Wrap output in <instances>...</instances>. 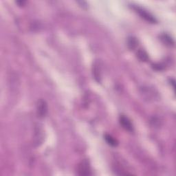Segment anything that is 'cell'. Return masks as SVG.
Returning a JSON list of instances; mask_svg holds the SVG:
<instances>
[{"label": "cell", "instance_id": "obj_1", "mask_svg": "<svg viewBox=\"0 0 176 176\" xmlns=\"http://www.w3.org/2000/svg\"><path fill=\"white\" fill-rule=\"evenodd\" d=\"M77 173L79 175H91L92 174L91 172V169L90 166L89 162L87 160H84L83 161L80 162L78 165L77 168Z\"/></svg>", "mask_w": 176, "mask_h": 176}, {"label": "cell", "instance_id": "obj_2", "mask_svg": "<svg viewBox=\"0 0 176 176\" xmlns=\"http://www.w3.org/2000/svg\"><path fill=\"white\" fill-rule=\"evenodd\" d=\"M48 104L43 99H40L37 102V113L38 117H39L40 119H43L47 115L48 113Z\"/></svg>", "mask_w": 176, "mask_h": 176}, {"label": "cell", "instance_id": "obj_3", "mask_svg": "<svg viewBox=\"0 0 176 176\" xmlns=\"http://www.w3.org/2000/svg\"><path fill=\"white\" fill-rule=\"evenodd\" d=\"M135 10L138 13V14L141 16L142 18H144L147 21L151 22V23H156V19H155L154 17H153L150 13H148L147 11H146L143 8L138 7V6H134L133 7Z\"/></svg>", "mask_w": 176, "mask_h": 176}, {"label": "cell", "instance_id": "obj_4", "mask_svg": "<svg viewBox=\"0 0 176 176\" xmlns=\"http://www.w3.org/2000/svg\"><path fill=\"white\" fill-rule=\"evenodd\" d=\"M119 122L120 124H121L122 127H123L126 131L129 132H133V127L131 122L127 117L125 116L124 115H121L119 118Z\"/></svg>", "mask_w": 176, "mask_h": 176}, {"label": "cell", "instance_id": "obj_5", "mask_svg": "<svg viewBox=\"0 0 176 176\" xmlns=\"http://www.w3.org/2000/svg\"><path fill=\"white\" fill-rule=\"evenodd\" d=\"M43 140V131L39 126H37L35 130L34 142L36 146H39Z\"/></svg>", "mask_w": 176, "mask_h": 176}, {"label": "cell", "instance_id": "obj_6", "mask_svg": "<svg viewBox=\"0 0 176 176\" xmlns=\"http://www.w3.org/2000/svg\"><path fill=\"white\" fill-rule=\"evenodd\" d=\"M105 140L108 142V144H110L111 147H117L118 144H119V142L117 141V140L115 139L114 138L110 135L106 134L105 135Z\"/></svg>", "mask_w": 176, "mask_h": 176}, {"label": "cell", "instance_id": "obj_7", "mask_svg": "<svg viewBox=\"0 0 176 176\" xmlns=\"http://www.w3.org/2000/svg\"><path fill=\"white\" fill-rule=\"evenodd\" d=\"M127 46L130 50H134L138 46V41L135 37H131L127 39Z\"/></svg>", "mask_w": 176, "mask_h": 176}, {"label": "cell", "instance_id": "obj_8", "mask_svg": "<svg viewBox=\"0 0 176 176\" xmlns=\"http://www.w3.org/2000/svg\"><path fill=\"white\" fill-rule=\"evenodd\" d=\"M161 39L162 40V41L164 42V43L166 44V45L169 46H173L174 44V41H173L172 38H171L170 36H169L168 35L164 34L161 36Z\"/></svg>", "mask_w": 176, "mask_h": 176}, {"label": "cell", "instance_id": "obj_9", "mask_svg": "<svg viewBox=\"0 0 176 176\" xmlns=\"http://www.w3.org/2000/svg\"><path fill=\"white\" fill-rule=\"evenodd\" d=\"M138 57L141 61H147L149 59L148 54H147V52L143 50H140L137 53Z\"/></svg>", "mask_w": 176, "mask_h": 176}, {"label": "cell", "instance_id": "obj_10", "mask_svg": "<svg viewBox=\"0 0 176 176\" xmlns=\"http://www.w3.org/2000/svg\"><path fill=\"white\" fill-rule=\"evenodd\" d=\"M99 66H96V64H94V70H93V74L94 76V78L98 82H100V79H101V75H100V72H99Z\"/></svg>", "mask_w": 176, "mask_h": 176}, {"label": "cell", "instance_id": "obj_11", "mask_svg": "<svg viewBox=\"0 0 176 176\" xmlns=\"http://www.w3.org/2000/svg\"><path fill=\"white\" fill-rule=\"evenodd\" d=\"M16 3L17 4H19V6H23L24 4H26V1H17Z\"/></svg>", "mask_w": 176, "mask_h": 176}]
</instances>
